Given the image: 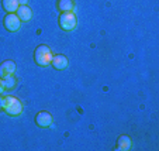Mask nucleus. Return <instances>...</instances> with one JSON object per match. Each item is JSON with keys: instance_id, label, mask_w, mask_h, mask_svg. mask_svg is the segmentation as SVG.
<instances>
[{"instance_id": "8", "label": "nucleus", "mask_w": 159, "mask_h": 151, "mask_svg": "<svg viewBox=\"0 0 159 151\" xmlns=\"http://www.w3.org/2000/svg\"><path fill=\"white\" fill-rule=\"evenodd\" d=\"M16 14H17V17L20 18L21 21L25 23V21H30L31 18H33V10H31L28 6H18Z\"/></svg>"}, {"instance_id": "10", "label": "nucleus", "mask_w": 159, "mask_h": 151, "mask_svg": "<svg viewBox=\"0 0 159 151\" xmlns=\"http://www.w3.org/2000/svg\"><path fill=\"white\" fill-rule=\"evenodd\" d=\"M57 7L61 13L63 12H75V2L73 0H58Z\"/></svg>"}, {"instance_id": "11", "label": "nucleus", "mask_w": 159, "mask_h": 151, "mask_svg": "<svg viewBox=\"0 0 159 151\" xmlns=\"http://www.w3.org/2000/svg\"><path fill=\"white\" fill-rule=\"evenodd\" d=\"M2 6L6 12L9 13H16L18 9V0H2Z\"/></svg>"}, {"instance_id": "1", "label": "nucleus", "mask_w": 159, "mask_h": 151, "mask_svg": "<svg viewBox=\"0 0 159 151\" xmlns=\"http://www.w3.org/2000/svg\"><path fill=\"white\" fill-rule=\"evenodd\" d=\"M0 107H2V110H4L9 116H13V117L20 116L21 112H23V103H21V100L18 99V97H16V96H4V97H2Z\"/></svg>"}, {"instance_id": "2", "label": "nucleus", "mask_w": 159, "mask_h": 151, "mask_svg": "<svg viewBox=\"0 0 159 151\" xmlns=\"http://www.w3.org/2000/svg\"><path fill=\"white\" fill-rule=\"evenodd\" d=\"M52 51L49 47L47 45H38L34 51V61L37 65L39 67H48L51 65V59H52Z\"/></svg>"}, {"instance_id": "3", "label": "nucleus", "mask_w": 159, "mask_h": 151, "mask_svg": "<svg viewBox=\"0 0 159 151\" xmlns=\"http://www.w3.org/2000/svg\"><path fill=\"white\" fill-rule=\"evenodd\" d=\"M78 26V18L73 12H63L59 16V27L65 31H72Z\"/></svg>"}, {"instance_id": "5", "label": "nucleus", "mask_w": 159, "mask_h": 151, "mask_svg": "<svg viewBox=\"0 0 159 151\" xmlns=\"http://www.w3.org/2000/svg\"><path fill=\"white\" fill-rule=\"evenodd\" d=\"M52 121H54V119H52L51 113L47 112V110H41V112L35 116V124L38 127H41V129L51 127L52 126Z\"/></svg>"}, {"instance_id": "13", "label": "nucleus", "mask_w": 159, "mask_h": 151, "mask_svg": "<svg viewBox=\"0 0 159 151\" xmlns=\"http://www.w3.org/2000/svg\"><path fill=\"white\" fill-rule=\"evenodd\" d=\"M4 91H6V89H4V85H3V79L0 78V95L3 93Z\"/></svg>"}, {"instance_id": "7", "label": "nucleus", "mask_w": 159, "mask_h": 151, "mask_svg": "<svg viewBox=\"0 0 159 151\" xmlns=\"http://www.w3.org/2000/svg\"><path fill=\"white\" fill-rule=\"evenodd\" d=\"M16 65L14 61H4V62L0 64V78H3L6 75H14L16 72Z\"/></svg>"}, {"instance_id": "15", "label": "nucleus", "mask_w": 159, "mask_h": 151, "mask_svg": "<svg viewBox=\"0 0 159 151\" xmlns=\"http://www.w3.org/2000/svg\"><path fill=\"white\" fill-rule=\"evenodd\" d=\"M0 103H2V97H0ZM0 110H2V107H0Z\"/></svg>"}, {"instance_id": "14", "label": "nucleus", "mask_w": 159, "mask_h": 151, "mask_svg": "<svg viewBox=\"0 0 159 151\" xmlns=\"http://www.w3.org/2000/svg\"><path fill=\"white\" fill-rule=\"evenodd\" d=\"M27 3H28V0H18V4H20V6H27Z\"/></svg>"}, {"instance_id": "9", "label": "nucleus", "mask_w": 159, "mask_h": 151, "mask_svg": "<svg viewBox=\"0 0 159 151\" xmlns=\"http://www.w3.org/2000/svg\"><path fill=\"white\" fill-rule=\"evenodd\" d=\"M131 147H132V141H131V139H129V136L123 134V136L118 137V140H117V150L128 151V150H131Z\"/></svg>"}, {"instance_id": "12", "label": "nucleus", "mask_w": 159, "mask_h": 151, "mask_svg": "<svg viewBox=\"0 0 159 151\" xmlns=\"http://www.w3.org/2000/svg\"><path fill=\"white\" fill-rule=\"evenodd\" d=\"M2 79H3V85L6 91H11V89L16 88V85H17V79L14 78V75H6Z\"/></svg>"}, {"instance_id": "6", "label": "nucleus", "mask_w": 159, "mask_h": 151, "mask_svg": "<svg viewBox=\"0 0 159 151\" xmlns=\"http://www.w3.org/2000/svg\"><path fill=\"white\" fill-rule=\"evenodd\" d=\"M51 65L55 68V69L63 71V69H66V68H68V65H69V61H68V58H66L65 55L55 54V55H52Z\"/></svg>"}, {"instance_id": "4", "label": "nucleus", "mask_w": 159, "mask_h": 151, "mask_svg": "<svg viewBox=\"0 0 159 151\" xmlns=\"http://www.w3.org/2000/svg\"><path fill=\"white\" fill-rule=\"evenodd\" d=\"M3 26L7 31L10 33H14V31H18L21 27V20L17 17L16 13H7L3 18Z\"/></svg>"}]
</instances>
